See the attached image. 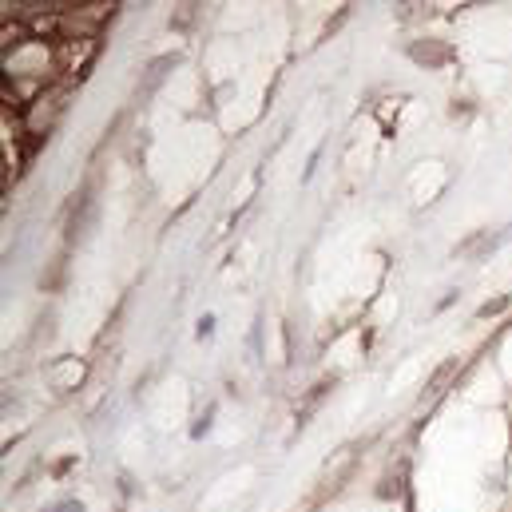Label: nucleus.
Segmentation results:
<instances>
[{
  "label": "nucleus",
  "mask_w": 512,
  "mask_h": 512,
  "mask_svg": "<svg viewBox=\"0 0 512 512\" xmlns=\"http://www.w3.org/2000/svg\"><path fill=\"white\" fill-rule=\"evenodd\" d=\"M96 211H100V199H96V179L84 183L80 195H72V207H68V223H64V243L68 247H80L88 239V231L96 227Z\"/></svg>",
  "instance_id": "obj_1"
},
{
  "label": "nucleus",
  "mask_w": 512,
  "mask_h": 512,
  "mask_svg": "<svg viewBox=\"0 0 512 512\" xmlns=\"http://www.w3.org/2000/svg\"><path fill=\"white\" fill-rule=\"evenodd\" d=\"M509 243H512V227H501V231H473L465 243L453 247V255L469 258V262H481V258L497 255V251L509 247Z\"/></svg>",
  "instance_id": "obj_2"
},
{
  "label": "nucleus",
  "mask_w": 512,
  "mask_h": 512,
  "mask_svg": "<svg viewBox=\"0 0 512 512\" xmlns=\"http://www.w3.org/2000/svg\"><path fill=\"white\" fill-rule=\"evenodd\" d=\"M409 60H417L425 68H445L453 60V48L445 40H413L409 44Z\"/></svg>",
  "instance_id": "obj_3"
},
{
  "label": "nucleus",
  "mask_w": 512,
  "mask_h": 512,
  "mask_svg": "<svg viewBox=\"0 0 512 512\" xmlns=\"http://www.w3.org/2000/svg\"><path fill=\"white\" fill-rule=\"evenodd\" d=\"M175 64H179V56H175V52H171V56H155V60L147 64V72H143V84H139V96H151V92H155V88H159V84L167 80V72H171Z\"/></svg>",
  "instance_id": "obj_4"
},
{
  "label": "nucleus",
  "mask_w": 512,
  "mask_h": 512,
  "mask_svg": "<svg viewBox=\"0 0 512 512\" xmlns=\"http://www.w3.org/2000/svg\"><path fill=\"white\" fill-rule=\"evenodd\" d=\"M215 413H219V405L211 401V405H207V409L195 417V425H191V441H203V437L211 433V425H215Z\"/></svg>",
  "instance_id": "obj_5"
},
{
  "label": "nucleus",
  "mask_w": 512,
  "mask_h": 512,
  "mask_svg": "<svg viewBox=\"0 0 512 512\" xmlns=\"http://www.w3.org/2000/svg\"><path fill=\"white\" fill-rule=\"evenodd\" d=\"M505 310H509V294H501V298L477 306V318H497V314H505Z\"/></svg>",
  "instance_id": "obj_6"
},
{
  "label": "nucleus",
  "mask_w": 512,
  "mask_h": 512,
  "mask_svg": "<svg viewBox=\"0 0 512 512\" xmlns=\"http://www.w3.org/2000/svg\"><path fill=\"white\" fill-rule=\"evenodd\" d=\"M215 326H219V318H215V314H203L199 326H195V338H199V342H211V338H215Z\"/></svg>",
  "instance_id": "obj_7"
},
{
  "label": "nucleus",
  "mask_w": 512,
  "mask_h": 512,
  "mask_svg": "<svg viewBox=\"0 0 512 512\" xmlns=\"http://www.w3.org/2000/svg\"><path fill=\"white\" fill-rule=\"evenodd\" d=\"M44 512H88V509H84V501H76V497H60V501H52Z\"/></svg>",
  "instance_id": "obj_8"
},
{
  "label": "nucleus",
  "mask_w": 512,
  "mask_h": 512,
  "mask_svg": "<svg viewBox=\"0 0 512 512\" xmlns=\"http://www.w3.org/2000/svg\"><path fill=\"white\" fill-rule=\"evenodd\" d=\"M318 159H322V147L310 155V163H306V171H302V183H310V179H314V171H318Z\"/></svg>",
  "instance_id": "obj_9"
}]
</instances>
